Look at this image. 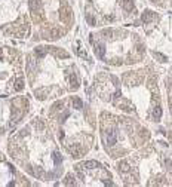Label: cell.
I'll return each mask as SVG.
<instances>
[{
  "instance_id": "cell-9",
  "label": "cell",
  "mask_w": 172,
  "mask_h": 187,
  "mask_svg": "<svg viewBox=\"0 0 172 187\" xmlns=\"http://www.w3.org/2000/svg\"><path fill=\"white\" fill-rule=\"evenodd\" d=\"M140 27L148 56L157 66H171V11L144 8L134 21Z\"/></svg>"
},
{
  "instance_id": "cell-4",
  "label": "cell",
  "mask_w": 172,
  "mask_h": 187,
  "mask_svg": "<svg viewBox=\"0 0 172 187\" xmlns=\"http://www.w3.org/2000/svg\"><path fill=\"white\" fill-rule=\"evenodd\" d=\"M48 125L65 158H88L97 147V110L79 92L57 98L45 110Z\"/></svg>"
},
{
  "instance_id": "cell-17",
  "label": "cell",
  "mask_w": 172,
  "mask_h": 187,
  "mask_svg": "<svg viewBox=\"0 0 172 187\" xmlns=\"http://www.w3.org/2000/svg\"><path fill=\"white\" fill-rule=\"evenodd\" d=\"M147 3L157 11H163V12L171 11V0H147Z\"/></svg>"
},
{
  "instance_id": "cell-8",
  "label": "cell",
  "mask_w": 172,
  "mask_h": 187,
  "mask_svg": "<svg viewBox=\"0 0 172 187\" xmlns=\"http://www.w3.org/2000/svg\"><path fill=\"white\" fill-rule=\"evenodd\" d=\"M34 40L58 43L73 33L77 18L70 0H27Z\"/></svg>"
},
{
  "instance_id": "cell-2",
  "label": "cell",
  "mask_w": 172,
  "mask_h": 187,
  "mask_svg": "<svg viewBox=\"0 0 172 187\" xmlns=\"http://www.w3.org/2000/svg\"><path fill=\"white\" fill-rule=\"evenodd\" d=\"M6 155L31 180L40 184H58L67 169L65 155L43 114L27 117L6 138Z\"/></svg>"
},
{
  "instance_id": "cell-1",
  "label": "cell",
  "mask_w": 172,
  "mask_h": 187,
  "mask_svg": "<svg viewBox=\"0 0 172 187\" xmlns=\"http://www.w3.org/2000/svg\"><path fill=\"white\" fill-rule=\"evenodd\" d=\"M160 77L157 64L147 61L119 71L98 70L92 76L89 92L102 106L135 116L148 126H159L165 120Z\"/></svg>"
},
{
  "instance_id": "cell-16",
  "label": "cell",
  "mask_w": 172,
  "mask_h": 187,
  "mask_svg": "<svg viewBox=\"0 0 172 187\" xmlns=\"http://www.w3.org/2000/svg\"><path fill=\"white\" fill-rule=\"evenodd\" d=\"M160 88H162V100H163V107H165V129L171 135V68L162 74L160 77Z\"/></svg>"
},
{
  "instance_id": "cell-12",
  "label": "cell",
  "mask_w": 172,
  "mask_h": 187,
  "mask_svg": "<svg viewBox=\"0 0 172 187\" xmlns=\"http://www.w3.org/2000/svg\"><path fill=\"white\" fill-rule=\"evenodd\" d=\"M25 88L24 51L0 42V97L24 93Z\"/></svg>"
},
{
  "instance_id": "cell-7",
  "label": "cell",
  "mask_w": 172,
  "mask_h": 187,
  "mask_svg": "<svg viewBox=\"0 0 172 187\" xmlns=\"http://www.w3.org/2000/svg\"><path fill=\"white\" fill-rule=\"evenodd\" d=\"M97 135L104 155L114 162L150 141L153 131L135 116L101 108L97 113Z\"/></svg>"
},
{
  "instance_id": "cell-3",
  "label": "cell",
  "mask_w": 172,
  "mask_h": 187,
  "mask_svg": "<svg viewBox=\"0 0 172 187\" xmlns=\"http://www.w3.org/2000/svg\"><path fill=\"white\" fill-rule=\"evenodd\" d=\"M24 74L27 89L40 104L80 92L85 82L76 56L58 43L37 42L24 52Z\"/></svg>"
},
{
  "instance_id": "cell-14",
  "label": "cell",
  "mask_w": 172,
  "mask_h": 187,
  "mask_svg": "<svg viewBox=\"0 0 172 187\" xmlns=\"http://www.w3.org/2000/svg\"><path fill=\"white\" fill-rule=\"evenodd\" d=\"M31 100L24 93L0 97V138L8 137L30 116Z\"/></svg>"
},
{
  "instance_id": "cell-6",
  "label": "cell",
  "mask_w": 172,
  "mask_h": 187,
  "mask_svg": "<svg viewBox=\"0 0 172 187\" xmlns=\"http://www.w3.org/2000/svg\"><path fill=\"white\" fill-rule=\"evenodd\" d=\"M88 45L94 58L110 68L140 66L148 58L141 31L126 24L92 28L88 33Z\"/></svg>"
},
{
  "instance_id": "cell-13",
  "label": "cell",
  "mask_w": 172,
  "mask_h": 187,
  "mask_svg": "<svg viewBox=\"0 0 172 187\" xmlns=\"http://www.w3.org/2000/svg\"><path fill=\"white\" fill-rule=\"evenodd\" d=\"M0 36L9 40L31 37L27 0H0Z\"/></svg>"
},
{
  "instance_id": "cell-15",
  "label": "cell",
  "mask_w": 172,
  "mask_h": 187,
  "mask_svg": "<svg viewBox=\"0 0 172 187\" xmlns=\"http://www.w3.org/2000/svg\"><path fill=\"white\" fill-rule=\"evenodd\" d=\"M30 187L39 186L34 180L22 172L11 158L0 148V187Z\"/></svg>"
},
{
  "instance_id": "cell-5",
  "label": "cell",
  "mask_w": 172,
  "mask_h": 187,
  "mask_svg": "<svg viewBox=\"0 0 172 187\" xmlns=\"http://www.w3.org/2000/svg\"><path fill=\"white\" fill-rule=\"evenodd\" d=\"M113 168L122 186L171 187V141L153 137L140 148L114 160Z\"/></svg>"
},
{
  "instance_id": "cell-10",
  "label": "cell",
  "mask_w": 172,
  "mask_h": 187,
  "mask_svg": "<svg viewBox=\"0 0 172 187\" xmlns=\"http://www.w3.org/2000/svg\"><path fill=\"white\" fill-rule=\"evenodd\" d=\"M85 24L91 30L134 22L140 15L138 0H80Z\"/></svg>"
},
{
  "instance_id": "cell-11",
  "label": "cell",
  "mask_w": 172,
  "mask_h": 187,
  "mask_svg": "<svg viewBox=\"0 0 172 187\" xmlns=\"http://www.w3.org/2000/svg\"><path fill=\"white\" fill-rule=\"evenodd\" d=\"M114 172L98 159L74 160L71 166L65 169L64 175L58 181L61 186H86V187H108L119 186Z\"/></svg>"
}]
</instances>
